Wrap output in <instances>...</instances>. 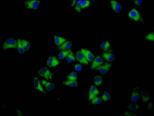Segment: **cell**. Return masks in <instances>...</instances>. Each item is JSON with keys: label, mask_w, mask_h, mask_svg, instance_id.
<instances>
[{"label": "cell", "mask_w": 154, "mask_h": 116, "mask_svg": "<svg viewBox=\"0 0 154 116\" xmlns=\"http://www.w3.org/2000/svg\"><path fill=\"white\" fill-rule=\"evenodd\" d=\"M143 2L142 1H135L134 3L135 5H141Z\"/></svg>", "instance_id": "e575fe53"}, {"label": "cell", "mask_w": 154, "mask_h": 116, "mask_svg": "<svg viewBox=\"0 0 154 116\" xmlns=\"http://www.w3.org/2000/svg\"><path fill=\"white\" fill-rule=\"evenodd\" d=\"M17 112L18 114L19 115H22V113L20 111V110L18 109H17Z\"/></svg>", "instance_id": "8d00e7d4"}, {"label": "cell", "mask_w": 154, "mask_h": 116, "mask_svg": "<svg viewBox=\"0 0 154 116\" xmlns=\"http://www.w3.org/2000/svg\"><path fill=\"white\" fill-rule=\"evenodd\" d=\"M39 3V1L36 0L26 1L25 2V5L28 9H36L38 7Z\"/></svg>", "instance_id": "277c9868"}, {"label": "cell", "mask_w": 154, "mask_h": 116, "mask_svg": "<svg viewBox=\"0 0 154 116\" xmlns=\"http://www.w3.org/2000/svg\"><path fill=\"white\" fill-rule=\"evenodd\" d=\"M17 49L19 53H23L25 51L24 49L23 48L21 43V40L20 39H18L17 40Z\"/></svg>", "instance_id": "484cf974"}, {"label": "cell", "mask_w": 154, "mask_h": 116, "mask_svg": "<svg viewBox=\"0 0 154 116\" xmlns=\"http://www.w3.org/2000/svg\"><path fill=\"white\" fill-rule=\"evenodd\" d=\"M76 58L77 60L80 63L84 64V65H88V60L86 58L83 54L81 52V51H78L76 53Z\"/></svg>", "instance_id": "52a82bcc"}, {"label": "cell", "mask_w": 154, "mask_h": 116, "mask_svg": "<svg viewBox=\"0 0 154 116\" xmlns=\"http://www.w3.org/2000/svg\"><path fill=\"white\" fill-rule=\"evenodd\" d=\"M111 98L110 94L107 92H105L101 97L102 99L104 101H107L111 99Z\"/></svg>", "instance_id": "f1b7e54d"}, {"label": "cell", "mask_w": 154, "mask_h": 116, "mask_svg": "<svg viewBox=\"0 0 154 116\" xmlns=\"http://www.w3.org/2000/svg\"><path fill=\"white\" fill-rule=\"evenodd\" d=\"M21 43L25 51H27V50L29 49L30 44L28 41L24 40V39H22L21 40Z\"/></svg>", "instance_id": "d4e9b609"}, {"label": "cell", "mask_w": 154, "mask_h": 116, "mask_svg": "<svg viewBox=\"0 0 154 116\" xmlns=\"http://www.w3.org/2000/svg\"><path fill=\"white\" fill-rule=\"evenodd\" d=\"M111 4L112 9L116 12L118 13L122 9L120 4L115 1H111Z\"/></svg>", "instance_id": "9a60e30c"}, {"label": "cell", "mask_w": 154, "mask_h": 116, "mask_svg": "<svg viewBox=\"0 0 154 116\" xmlns=\"http://www.w3.org/2000/svg\"><path fill=\"white\" fill-rule=\"evenodd\" d=\"M71 51H72V50H63L59 54V59L60 60L64 59Z\"/></svg>", "instance_id": "7402d4cb"}, {"label": "cell", "mask_w": 154, "mask_h": 116, "mask_svg": "<svg viewBox=\"0 0 154 116\" xmlns=\"http://www.w3.org/2000/svg\"><path fill=\"white\" fill-rule=\"evenodd\" d=\"M124 115L127 116H136V114H133V113L128 112V111L125 112L124 113Z\"/></svg>", "instance_id": "836d02e7"}, {"label": "cell", "mask_w": 154, "mask_h": 116, "mask_svg": "<svg viewBox=\"0 0 154 116\" xmlns=\"http://www.w3.org/2000/svg\"><path fill=\"white\" fill-rule=\"evenodd\" d=\"M94 82L95 85L99 86L101 85L102 83V78L100 75H97L94 79Z\"/></svg>", "instance_id": "603a6c76"}, {"label": "cell", "mask_w": 154, "mask_h": 116, "mask_svg": "<svg viewBox=\"0 0 154 116\" xmlns=\"http://www.w3.org/2000/svg\"><path fill=\"white\" fill-rule=\"evenodd\" d=\"M128 16L130 19L135 21H139L141 18L138 11L134 9H132L129 12Z\"/></svg>", "instance_id": "8992f818"}, {"label": "cell", "mask_w": 154, "mask_h": 116, "mask_svg": "<svg viewBox=\"0 0 154 116\" xmlns=\"http://www.w3.org/2000/svg\"><path fill=\"white\" fill-rule=\"evenodd\" d=\"M110 44L109 42L106 41L102 42L100 45V48L102 50L104 51H108L110 48Z\"/></svg>", "instance_id": "ffe728a7"}, {"label": "cell", "mask_w": 154, "mask_h": 116, "mask_svg": "<svg viewBox=\"0 0 154 116\" xmlns=\"http://www.w3.org/2000/svg\"><path fill=\"white\" fill-rule=\"evenodd\" d=\"M66 39L65 38L57 36H54V42L57 45H60L66 41Z\"/></svg>", "instance_id": "ac0fdd59"}, {"label": "cell", "mask_w": 154, "mask_h": 116, "mask_svg": "<svg viewBox=\"0 0 154 116\" xmlns=\"http://www.w3.org/2000/svg\"><path fill=\"white\" fill-rule=\"evenodd\" d=\"M59 61L55 56H52L49 58L47 61V65L50 67H54L59 65Z\"/></svg>", "instance_id": "ba28073f"}, {"label": "cell", "mask_w": 154, "mask_h": 116, "mask_svg": "<svg viewBox=\"0 0 154 116\" xmlns=\"http://www.w3.org/2000/svg\"><path fill=\"white\" fill-rule=\"evenodd\" d=\"M128 108L129 110H135L138 109L139 107L138 105L135 103L131 104L129 105Z\"/></svg>", "instance_id": "f546056e"}, {"label": "cell", "mask_w": 154, "mask_h": 116, "mask_svg": "<svg viewBox=\"0 0 154 116\" xmlns=\"http://www.w3.org/2000/svg\"><path fill=\"white\" fill-rule=\"evenodd\" d=\"M72 46V42L69 41H65L58 47V49L61 50H67L70 49Z\"/></svg>", "instance_id": "4fadbf2b"}, {"label": "cell", "mask_w": 154, "mask_h": 116, "mask_svg": "<svg viewBox=\"0 0 154 116\" xmlns=\"http://www.w3.org/2000/svg\"><path fill=\"white\" fill-rule=\"evenodd\" d=\"M78 1H72L71 6H73L75 5H77L78 3L79 2Z\"/></svg>", "instance_id": "d590c367"}, {"label": "cell", "mask_w": 154, "mask_h": 116, "mask_svg": "<svg viewBox=\"0 0 154 116\" xmlns=\"http://www.w3.org/2000/svg\"><path fill=\"white\" fill-rule=\"evenodd\" d=\"M90 4V1H80L78 3L75 7L77 12H80L81 10L88 7Z\"/></svg>", "instance_id": "3957f363"}, {"label": "cell", "mask_w": 154, "mask_h": 116, "mask_svg": "<svg viewBox=\"0 0 154 116\" xmlns=\"http://www.w3.org/2000/svg\"><path fill=\"white\" fill-rule=\"evenodd\" d=\"M102 99L98 97H95L92 99L91 103L93 104H98L101 103Z\"/></svg>", "instance_id": "83f0119b"}, {"label": "cell", "mask_w": 154, "mask_h": 116, "mask_svg": "<svg viewBox=\"0 0 154 116\" xmlns=\"http://www.w3.org/2000/svg\"><path fill=\"white\" fill-rule=\"evenodd\" d=\"M38 73L40 76L47 80H51L52 78V73L47 68H44L40 70Z\"/></svg>", "instance_id": "7a4b0ae2"}, {"label": "cell", "mask_w": 154, "mask_h": 116, "mask_svg": "<svg viewBox=\"0 0 154 116\" xmlns=\"http://www.w3.org/2000/svg\"><path fill=\"white\" fill-rule=\"evenodd\" d=\"M99 93L98 90L95 86H91L89 90L88 100H92L96 95H98Z\"/></svg>", "instance_id": "30bf717a"}, {"label": "cell", "mask_w": 154, "mask_h": 116, "mask_svg": "<svg viewBox=\"0 0 154 116\" xmlns=\"http://www.w3.org/2000/svg\"><path fill=\"white\" fill-rule=\"evenodd\" d=\"M81 51L88 61H91L93 59L94 56L89 50L86 49L82 48Z\"/></svg>", "instance_id": "8fae6325"}, {"label": "cell", "mask_w": 154, "mask_h": 116, "mask_svg": "<svg viewBox=\"0 0 154 116\" xmlns=\"http://www.w3.org/2000/svg\"><path fill=\"white\" fill-rule=\"evenodd\" d=\"M17 46V42L13 38H9L4 42L3 45V49L5 50L9 48H15Z\"/></svg>", "instance_id": "6da1fadb"}, {"label": "cell", "mask_w": 154, "mask_h": 116, "mask_svg": "<svg viewBox=\"0 0 154 116\" xmlns=\"http://www.w3.org/2000/svg\"><path fill=\"white\" fill-rule=\"evenodd\" d=\"M41 83L45 87L46 89L48 91H51L55 88V85L53 83L49 82L45 80H42Z\"/></svg>", "instance_id": "5bb4252c"}, {"label": "cell", "mask_w": 154, "mask_h": 116, "mask_svg": "<svg viewBox=\"0 0 154 116\" xmlns=\"http://www.w3.org/2000/svg\"><path fill=\"white\" fill-rule=\"evenodd\" d=\"M111 66V64L107 63L104 65H100L97 67L96 70L98 71L102 74H106L110 70Z\"/></svg>", "instance_id": "5b68a950"}, {"label": "cell", "mask_w": 154, "mask_h": 116, "mask_svg": "<svg viewBox=\"0 0 154 116\" xmlns=\"http://www.w3.org/2000/svg\"><path fill=\"white\" fill-rule=\"evenodd\" d=\"M141 95L143 102H144V103L147 102L149 100V96L147 92H142Z\"/></svg>", "instance_id": "4316f807"}, {"label": "cell", "mask_w": 154, "mask_h": 116, "mask_svg": "<svg viewBox=\"0 0 154 116\" xmlns=\"http://www.w3.org/2000/svg\"><path fill=\"white\" fill-rule=\"evenodd\" d=\"M33 83L34 88L35 90H38L42 92V93H46V91L42 88L39 79L37 77H35L34 78Z\"/></svg>", "instance_id": "9c48e42d"}, {"label": "cell", "mask_w": 154, "mask_h": 116, "mask_svg": "<svg viewBox=\"0 0 154 116\" xmlns=\"http://www.w3.org/2000/svg\"><path fill=\"white\" fill-rule=\"evenodd\" d=\"M104 58L109 62H112L114 60V55L111 53H104L102 54Z\"/></svg>", "instance_id": "e0dca14e"}, {"label": "cell", "mask_w": 154, "mask_h": 116, "mask_svg": "<svg viewBox=\"0 0 154 116\" xmlns=\"http://www.w3.org/2000/svg\"><path fill=\"white\" fill-rule=\"evenodd\" d=\"M140 98L139 94L136 91H133L132 92L131 99L133 102H137L139 100Z\"/></svg>", "instance_id": "d6986e66"}, {"label": "cell", "mask_w": 154, "mask_h": 116, "mask_svg": "<svg viewBox=\"0 0 154 116\" xmlns=\"http://www.w3.org/2000/svg\"><path fill=\"white\" fill-rule=\"evenodd\" d=\"M103 63V60L99 56L96 57L94 60L91 66V69H93L102 65Z\"/></svg>", "instance_id": "7c38bea8"}, {"label": "cell", "mask_w": 154, "mask_h": 116, "mask_svg": "<svg viewBox=\"0 0 154 116\" xmlns=\"http://www.w3.org/2000/svg\"><path fill=\"white\" fill-rule=\"evenodd\" d=\"M153 103L152 102H150L148 105V109L149 110L152 109L153 108Z\"/></svg>", "instance_id": "d6a6232c"}, {"label": "cell", "mask_w": 154, "mask_h": 116, "mask_svg": "<svg viewBox=\"0 0 154 116\" xmlns=\"http://www.w3.org/2000/svg\"><path fill=\"white\" fill-rule=\"evenodd\" d=\"M66 61L69 63H72L75 61V58L73 52L71 51L65 57Z\"/></svg>", "instance_id": "44dd1931"}, {"label": "cell", "mask_w": 154, "mask_h": 116, "mask_svg": "<svg viewBox=\"0 0 154 116\" xmlns=\"http://www.w3.org/2000/svg\"><path fill=\"white\" fill-rule=\"evenodd\" d=\"M145 39L150 41H154V33H151L147 35L146 36Z\"/></svg>", "instance_id": "4dcf8cb0"}, {"label": "cell", "mask_w": 154, "mask_h": 116, "mask_svg": "<svg viewBox=\"0 0 154 116\" xmlns=\"http://www.w3.org/2000/svg\"><path fill=\"white\" fill-rule=\"evenodd\" d=\"M75 69L77 72H80L82 69V67L79 64H76L75 66Z\"/></svg>", "instance_id": "1f68e13d"}, {"label": "cell", "mask_w": 154, "mask_h": 116, "mask_svg": "<svg viewBox=\"0 0 154 116\" xmlns=\"http://www.w3.org/2000/svg\"><path fill=\"white\" fill-rule=\"evenodd\" d=\"M77 74L74 72H71L67 77L68 80L77 81Z\"/></svg>", "instance_id": "cb8c5ba5"}, {"label": "cell", "mask_w": 154, "mask_h": 116, "mask_svg": "<svg viewBox=\"0 0 154 116\" xmlns=\"http://www.w3.org/2000/svg\"><path fill=\"white\" fill-rule=\"evenodd\" d=\"M62 83L64 85L72 87H77L78 85V83L77 81L68 80L63 82Z\"/></svg>", "instance_id": "2e32d148"}]
</instances>
